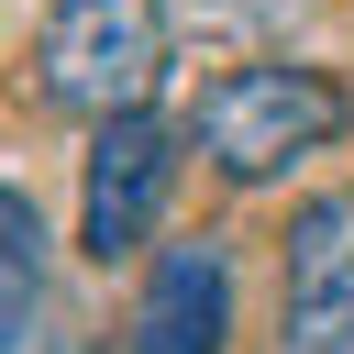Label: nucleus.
Instances as JSON below:
<instances>
[{"instance_id": "1", "label": "nucleus", "mask_w": 354, "mask_h": 354, "mask_svg": "<svg viewBox=\"0 0 354 354\" xmlns=\"http://www.w3.org/2000/svg\"><path fill=\"white\" fill-rule=\"evenodd\" d=\"M343 122H354L343 77H321V66H277V55H266V66H221V77L199 88L188 144H199L232 188H254V177H277V166L321 155Z\"/></svg>"}, {"instance_id": "2", "label": "nucleus", "mask_w": 354, "mask_h": 354, "mask_svg": "<svg viewBox=\"0 0 354 354\" xmlns=\"http://www.w3.org/2000/svg\"><path fill=\"white\" fill-rule=\"evenodd\" d=\"M33 66H44L55 111L122 122V111H144V88L166 66V0H44Z\"/></svg>"}, {"instance_id": "3", "label": "nucleus", "mask_w": 354, "mask_h": 354, "mask_svg": "<svg viewBox=\"0 0 354 354\" xmlns=\"http://www.w3.org/2000/svg\"><path fill=\"white\" fill-rule=\"evenodd\" d=\"M166 188H177V133H166L155 111L100 122V133H88V188H77V243H88L100 266H111V254H144Z\"/></svg>"}, {"instance_id": "4", "label": "nucleus", "mask_w": 354, "mask_h": 354, "mask_svg": "<svg viewBox=\"0 0 354 354\" xmlns=\"http://www.w3.org/2000/svg\"><path fill=\"white\" fill-rule=\"evenodd\" d=\"M221 343H232V254H221V232H188L144 266L122 354H221Z\"/></svg>"}, {"instance_id": "5", "label": "nucleus", "mask_w": 354, "mask_h": 354, "mask_svg": "<svg viewBox=\"0 0 354 354\" xmlns=\"http://www.w3.org/2000/svg\"><path fill=\"white\" fill-rule=\"evenodd\" d=\"M277 354H354V199H310L288 221V299H277Z\"/></svg>"}, {"instance_id": "6", "label": "nucleus", "mask_w": 354, "mask_h": 354, "mask_svg": "<svg viewBox=\"0 0 354 354\" xmlns=\"http://www.w3.org/2000/svg\"><path fill=\"white\" fill-rule=\"evenodd\" d=\"M33 299H44V221H33L22 188H0V354L33 321Z\"/></svg>"}]
</instances>
